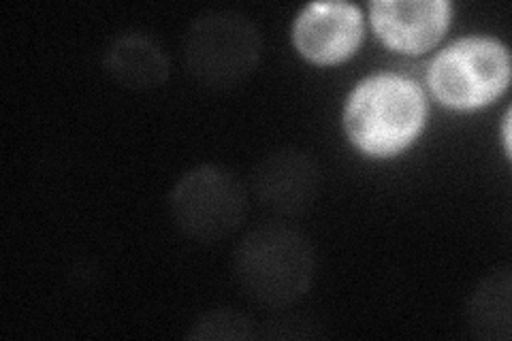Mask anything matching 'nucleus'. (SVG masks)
<instances>
[{
    "label": "nucleus",
    "instance_id": "10",
    "mask_svg": "<svg viewBox=\"0 0 512 341\" xmlns=\"http://www.w3.org/2000/svg\"><path fill=\"white\" fill-rule=\"evenodd\" d=\"M510 273L493 271L476 290L470 307V324L485 339H508L510 335Z\"/></svg>",
    "mask_w": 512,
    "mask_h": 341
},
{
    "label": "nucleus",
    "instance_id": "11",
    "mask_svg": "<svg viewBox=\"0 0 512 341\" xmlns=\"http://www.w3.org/2000/svg\"><path fill=\"white\" fill-rule=\"evenodd\" d=\"M214 331L210 337L214 339H233V337H239V339H246V337H252V331H250V322L237 312H229V310H220V312H212L207 314L199 324L197 329L190 333V337H205L207 333Z\"/></svg>",
    "mask_w": 512,
    "mask_h": 341
},
{
    "label": "nucleus",
    "instance_id": "1",
    "mask_svg": "<svg viewBox=\"0 0 512 341\" xmlns=\"http://www.w3.org/2000/svg\"><path fill=\"white\" fill-rule=\"evenodd\" d=\"M423 122V92L399 75L365 79L350 94L344 111L348 137L372 156H391L404 150L421 133Z\"/></svg>",
    "mask_w": 512,
    "mask_h": 341
},
{
    "label": "nucleus",
    "instance_id": "6",
    "mask_svg": "<svg viewBox=\"0 0 512 341\" xmlns=\"http://www.w3.org/2000/svg\"><path fill=\"white\" fill-rule=\"evenodd\" d=\"M293 37L306 58L320 64L340 62L361 43V11L350 3H312L297 18Z\"/></svg>",
    "mask_w": 512,
    "mask_h": 341
},
{
    "label": "nucleus",
    "instance_id": "7",
    "mask_svg": "<svg viewBox=\"0 0 512 341\" xmlns=\"http://www.w3.org/2000/svg\"><path fill=\"white\" fill-rule=\"evenodd\" d=\"M372 22L384 43L419 54L442 39L451 22V5L446 0H376Z\"/></svg>",
    "mask_w": 512,
    "mask_h": 341
},
{
    "label": "nucleus",
    "instance_id": "4",
    "mask_svg": "<svg viewBox=\"0 0 512 341\" xmlns=\"http://www.w3.org/2000/svg\"><path fill=\"white\" fill-rule=\"evenodd\" d=\"M246 207L244 184L218 167L192 169L171 194V214L178 229L203 243L233 235L244 222Z\"/></svg>",
    "mask_w": 512,
    "mask_h": 341
},
{
    "label": "nucleus",
    "instance_id": "3",
    "mask_svg": "<svg viewBox=\"0 0 512 341\" xmlns=\"http://www.w3.org/2000/svg\"><path fill=\"white\" fill-rule=\"evenodd\" d=\"M259 58V30L239 13L201 15L186 32L184 62L201 86L227 90L242 84L256 69Z\"/></svg>",
    "mask_w": 512,
    "mask_h": 341
},
{
    "label": "nucleus",
    "instance_id": "5",
    "mask_svg": "<svg viewBox=\"0 0 512 341\" xmlns=\"http://www.w3.org/2000/svg\"><path fill=\"white\" fill-rule=\"evenodd\" d=\"M510 79L506 47L493 39L457 41L431 62L429 86L451 107L472 109L502 94Z\"/></svg>",
    "mask_w": 512,
    "mask_h": 341
},
{
    "label": "nucleus",
    "instance_id": "9",
    "mask_svg": "<svg viewBox=\"0 0 512 341\" xmlns=\"http://www.w3.org/2000/svg\"><path fill=\"white\" fill-rule=\"evenodd\" d=\"M105 69L118 84L133 90H152L169 77V60L154 39L141 32H128L109 45Z\"/></svg>",
    "mask_w": 512,
    "mask_h": 341
},
{
    "label": "nucleus",
    "instance_id": "2",
    "mask_svg": "<svg viewBox=\"0 0 512 341\" xmlns=\"http://www.w3.org/2000/svg\"><path fill=\"white\" fill-rule=\"evenodd\" d=\"M314 254L310 241L288 226H263L250 233L235 254L237 284L267 307H284L310 288Z\"/></svg>",
    "mask_w": 512,
    "mask_h": 341
},
{
    "label": "nucleus",
    "instance_id": "8",
    "mask_svg": "<svg viewBox=\"0 0 512 341\" xmlns=\"http://www.w3.org/2000/svg\"><path fill=\"white\" fill-rule=\"evenodd\" d=\"M318 167L303 152H278L267 156L254 173L259 201L278 214H299L314 201Z\"/></svg>",
    "mask_w": 512,
    "mask_h": 341
}]
</instances>
